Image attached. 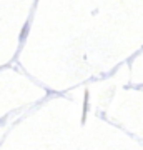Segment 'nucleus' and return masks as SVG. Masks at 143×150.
Instances as JSON below:
<instances>
[]
</instances>
